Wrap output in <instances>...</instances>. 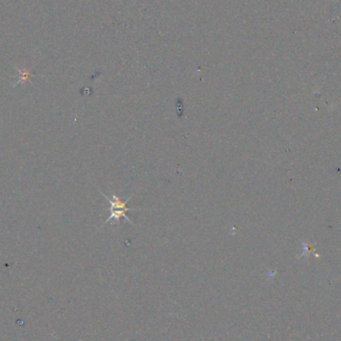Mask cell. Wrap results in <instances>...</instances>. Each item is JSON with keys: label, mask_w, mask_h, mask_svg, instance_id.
<instances>
[{"label": "cell", "mask_w": 341, "mask_h": 341, "mask_svg": "<svg viewBox=\"0 0 341 341\" xmlns=\"http://www.w3.org/2000/svg\"><path fill=\"white\" fill-rule=\"evenodd\" d=\"M103 196L106 197L107 201H109L110 205H111V208H110V210H111V214H110L109 219L106 221V223L113 221V223H118L122 217H125V219H127L128 221L132 223L131 219H128L127 214H126V212H127L132 210V208H127V203H128V201H129L130 199H128L126 201H122L120 197H117L116 195H113V196H112V199H110V197H108L106 195H104V194H103Z\"/></svg>", "instance_id": "cell-1"}]
</instances>
